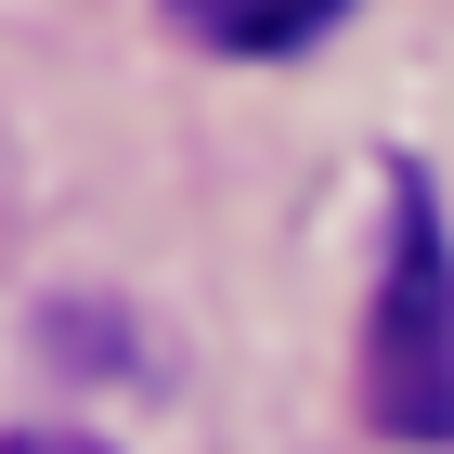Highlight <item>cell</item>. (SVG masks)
Returning a JSON list of instances; mask_svg holds the SVG:
<instances>
[{
  "label": "cell",
  "instance_id": "cell-1",
  "mask_svg": "<svg viewBox=\"0 0 454 454\" xmlns=\"http://www.w3.org/2000/svg\"><path fill=\"white\" fill-rule=\"evenodd\" d=\"M364 416L389 442H454V247H442L428 169L389 182V273H377V325H364Z\"/></svg>",
  "mask_w": 454,
  "mask_h": 454
},
{
  "label": "cell",
  "instance_id": "cell-2",
  "mask_svg": "<svg viewBox=\"0 0 454 454\" xmlns=\"http://www.w3.org/2000/svg\"><path fill=\"white\" fill-rule=\"evenodd\" d=\"M350 0H169V27L195 39V52H234V66H260V52H299V39H325Z\"/></svg>",
  "mask_w": 454,
  "mask_h": 454
},
{
  "label": "cell",
  "instance_id": "cell-3",
  "mask_svg": "<svg viewBox=\"0 0 454 454\" xmlns=\"http://www.w3.org/2000/svg\"><path fill=\"white\" fill-rule=\"evenodd\" d=\"M0 454H91V442H0Z\"/></svg>",
  "mask_w": 454,
  "mask_h": 454
}]
</instances>
